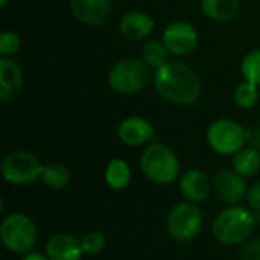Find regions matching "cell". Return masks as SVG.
I'll return each mask as SVG.
<instances>
[{"label":"cell","instance_id":"cell-1","mask_svg":"<svg viewBox=\"0 0 260 260\" xmlns=\"http://www.w3.org/2000/svg\"><path fill=\"white\" fill-rule=\"evenodd\" d=\"M152 82L158 96L174 105L189 107L201 96V81L197 72L183 61L169 59L155 69Z\"/></svg>","mask_w":260,"mask_h":260},{"label":"cell","instance_id":"cell-2","mask_svg":"<svg viewBox=\"0 0 260 260\" xmlns=\"http://www.w3.org/2000/svg\"><path fill=\"white\" fill-rule=\"evenodd\" d=\"M256 227L254 213L238 204L224 209L212 224L213 238L222 245H239L245 242Z\"/></svg>","mask_w":260,"mask_h":260},{"label":"cell","instance_id":"cell-3","mask_svg":"<svg viewBox=\"0 0 260 260\" xmlns=\"http://www.w3.org/2000/svg\"><path fill=\"white\" fill-rule=\"evenodd\" d=\"M140 169L149 181L158 186L172 184L181 177L178 157L169 146L160 142H152L143 149Z\"/></svg>","mask_w":260,"mask_h":260},{"label":"cell","instance_id":"cell-4","mask_svg":"<svg viewBox=\"0 0 260 260\" xmlns=\"http://www.w3.org/2000/svg\"><path fill=\"white\" fill-rule=\"evenodd\" d=\"M151 67L142 58H123L108 73L110 88L123 96L142 91L151 79Z\"/></svg>","mask_w":260,"mask_h":260},{"label":"cell","instance_id":"cell-5","mask_svg":"<svg viewBox=\"0 0 260 260\" xmlns=\"http://www.w3.org/2000/svg\"><path fill=\"white\" fill-rule=\"evenodd\" d=\"M0 239L8 251L14 254H27L37 244L38 230L27 215L15 212L2 219Z\"/></svg>","mask_w":260,"mask_h":260},{"label":"cell","instance_id":"cell-6","mask_svg":"<svg viewBox=\"0 0 260 260\" xmlns=\"http://www.w3.org/2000/svg\"><path fill=\"white\" fill-rule=\"evenodd\" d=\"M203 225V210L198 207V204L189 201H181L175 204L166 218V229L169 236L180 244L195 241L200 236Z\"/></svg>","mask_w":260,"mask_h":260},{"label":"cell","instance_id":"cell-7","mask_svg":"<svg viewBox=\"0 0 260 260\" xmlns=\"http://www.w3.org/2000/svg\"><path fill=\"white\" fill-rule=\"evenodd\" d=\"M43 165L40 158L27 149H17L5 155L0 172L3 180L12 186L30 184L41 175Z\"/></svg>","mask_w":260,"mask_h":260},{"label":"cell","instance_id":"cell-8","mask_svg":"<svg viewBox=\"0 0 260 260\" xmlns=\"http://www.w3.org/2000/svg\"><path fill=\"white\" fill-rule=\"evenodd\" d=\"M209 146L219 155H235L247 142L245 128L232 119H218L210 123L206 133Z\"/></svg>","mask_w":260,"mask_h":260},{"label":"cell","instance_id":"cell-9","mask_svg":"<svg viewBox=\"0 0 260 260\" xmlns=\"http://www.w3.org/2000/svg\"><path fill=\"white\" fill-rule=\"evenodd\" d=\"M198 30L189 21L178 20L168 24L163 30L161 41L174 56H186L198 46Z\"/></svg>","mask_w":260,"mask_h":260},{"label":"cell","instance_id":"cell-10","mask_svg":"<svg viewBox=\"0 0 260 260\" xmlns=\"http://www.w3.org/2000/svg\"><path fill=\"white\" fill-rule=\"evenodd\" d=\"M213 192L227 206H238L244 198H247L248 186L245 177L239 175L236 171L224 169L219 171L212 180Z\"/></svg>","mask_w":260,"mask_h":260},{"label":"cell","instance_id":"cell-11","mask_svg":"<svg viewBox=\"0 0 260 260\" xmlns=\"http://www.w3.org/2000/svg\"><path fill=\"white\" fill-rule=\"evenodd\" d=\"M155 136L151 120L142 116H129L117 126V137L126 146H142L149 143Z\"/></svg>","mask_w":260,"mask_h":260},{"label":"cell","instance_id":"cell-12","mask_svg":"<svg viewBox=\"0 0 260 260\" xmlns=\"http://www.w3.org/2000/svg\"><path fill=\"white\" fill-rule=\"evenodd\" d=\"M72 15L82 24L101 26L111 14V0H69Z\"/></svg>","mask_w":260,"mask_h":260},{"label":"cell","instance_id":"cell-13","mask_svg":"<svg viewBox=\"0 0 260 260\" xmlns=\"http://www.w3.org/2000/svg\"><path fill=\"white\" fill-rule=\"evenodd\" d=\"M178 184H180V193L183 195V198L195 204L204 203L209 198L210 190L213 189L210 178L201 169L186 171L180 177Z\"/></svg>","mask_w":260,"mask_h":260},{"label":"cell","instance_id":"cell-14","mask_svg":"<svg viewBox=\"0 0 260 260\" xmlns=\"http://www.w3.org/2000/svg\"><path fill=\"white\" fill-rule=\"evenodd\" d=\"M155 27L154 18L145 11H128L119 21V32L129 41H140L151 35Z\"/></svg>","mask_w":260,"mask_h":260},{"label":"cell","instance_id":"cell-15","mask_svg":"<svg viewBox=\"0 0 260 260\" xmlns=\"http://www.w3.org/2000/svg\"><path fill=\"white\" fill-rule=\"evenodd\" d=\"M46 254L50 260H81L84 250L81 247V239L67 233H58L47 241Z\"/></svg>","mask_w":260,"mask_h":260},{"label":"cell","instance_id":"cell-16","mask_svg":"<svg viewBox=\"0 0 260 260\" xmlns=\"http://www.w3.org/2000/svg\"><path fill=\"white\" fill-rule=\"evenodd\" d=\"M24 81L23 70L12 58H0V99L9 101L21 88Z\"/></svg>","mask_w":260,"mask_h":260},{"label":"cell","instance_id":"cell-17","mask_svg":"<svg viewBox=\"0 0 260 260\" xmlns=\"http://www.w3.org/2000/svg\"><path fill=\"white\" fill-rule=\"evenodd\" d=\"M201 11L206 17L215 21H230L241 9L239 0H201Z\"/></svg>","mask_w":260,"mask_h":260},{"label":"cell","instance_id":"cell-18","mask_svg":"<svg viewBox=\"0 0 260 260\" xmlns=\"http://www.w3.org/2000/svg\"><path fill=\"white\" fill-rule=\"evenodd\" d=\"M105 183L113 190L125 189L131 181V169L123 158H111L105 168Z\"/></svg>","mask_w":260,"mask_h":260},{"label":"cell","instance_id":"cell-19","mask_svg":"<svg viewBox=\"0 0 260 260\" xmlns=\"http://www.w3.org/2000/svg\"><path fill=\"white\" fill-rule=\"evenodd\" d=\"M72 174L70 169L58 161H52L47 165H43L40 180L43 181L44 186H47L52 190H61L70 183Z\"/></svg>","mask_w":260,"mask_h":260},{"label":"cell","instance_id":"cell-20","mask_svg":"<svg viewBox=\"0 0 260 260\" xmlns=\"http://www.w3.org/2000/svg\"><path fill=\"white\" fill-rule=\"evenodd\" d=\"M233 171L248 178L260 171V152L253 146H244L233 155Z\"/></svg>","mask_w":260,"mask_h":260},{"label":"cell","instance_id":"cell-21","mask_svg":"<svg viewBox=\"0 0 260 260\" xmlns=\"http://www.w3.org/2000/svg\"><path fill=\"white\" fill-rule=\"evenodd\" d=\"M169 50L166 49L165 43L160 40H148L143 47H142V55L140 58L151 67V69H158L163 64L169 61Z\"/></svg>","mask_w":260,"mask_h":260},{"label":"cell","instance_id":"cell-22","mask_svg":"<svg viewBox=\"0 0 260 260\" xmlns=\"http://www.w3.org/2000/svg\"><path fill=\"white\" fill-rule=\"evenodd\" d=\"M233 99H235V104L242 110L253 108L256 105V102L259 101V85L244 79L235 88Z\"/></svg>","mask_w":260,"mask_h":260},{"label":"cell","instance_id":"cell-23","mask_svg":"<svg viewBox=\"0 0 260 260\" xmlns=\"http://www.w3.org/2000/svg\"><path fill=\"white\" fill-rule=\"evenodd\" d=\"M241 75L245 81L260 85V47L248 52L241 62Z\"/></svg>","mask_w":260,"mask_h":260},{"label":"cell","instance_id":"cell-24","mask_svg":"<svg viewBox=\"0 0 260 260\" xmlns=\"http://www.w3.org/2000/svg\"><path fill=\"white\" fill-rule=\"evenodd\" d=\"M81 247L84 250V254H101L107 247V238L101 232H88L81 238Z\"/></svg>","mask_w":260,"mask_h":260},{"label":"cell","instance_id":"cell-25","mask_svg":"<svg viewBox=\"0 0 260 260\" xmlns=\"http://www.w3.org/2000/svg\"><path fill=\"white\" fill-rule=\"evenodd\" d=\"M21 40L20 35L14 30H3L0 34V56L11 58L20 50Z\"/></svg>","mask_w":260,"mask_h":260},{"label":"cell","instance_id":"cell-26","mask_svg":"<svg viewBox=\"0 0 260 260\" xmlns=\"http://www.w3.org/2000/svg\"><path fill=\"white\" fill-rule=\"evenodd\" d=\"M239 260H260V241L247 244L239 254Z\"/></svg>","mask_w":260,"mask_h":260},{"label":"cell","instance_id":"cell-27","mask_svg":"<svg viewBox=\"0 0 260 260\" xmlns=\"http://www.w3.org/2000/svg\"><path fill=\"white\" fill-rule=\"evenodd\" d=\"M247 203L251 210L260 212V181H256L247 193Z\"/></svg>","mask_w":260,"mask_h":260},{"label":"cell","instance_id":"cell-28","mask_svg":"<svg viewBox=\"0 0 260 260\" xmlns=\"http://www.w3.org/2000/svg\"><path fill=\"white\" fill-rule=\"evenodd\" d=\"M21 260H50V259L47 257V254H46V253L43 254V253H35V251H30V253L24 254Z\"/></svg>","mask_w":260,"mask_h":260},{"label":"cell","instance_id":"cell-29","mask_svg":"<svg viewBox=\"0 0 260 260\" xmlns=\"http://www.w3.org/2000/svg\"><path fill=\"white\" fill-rule=\"evenodd\" d=\"M8 2H9V0H0V6H2V8H5Z\"/></svg>","mask_w":260,"mask_h":260}]
</instances>
